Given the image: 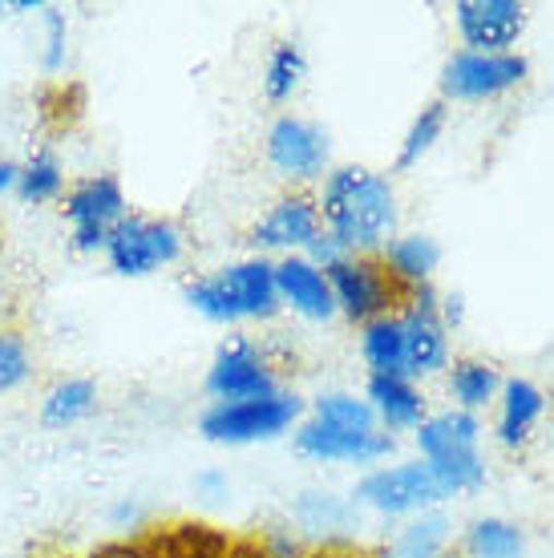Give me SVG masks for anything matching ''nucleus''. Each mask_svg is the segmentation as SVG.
I'll use <instances>...</instances> for the list:
<instances>
[{"label":"nucleus","instance_id":"1","mask_svg":"<svg viewBox=\"0 0 554 558\" xmlns=\"http://www.w3.org/2000/svg\"><path fill=\"white\" fill-rule=\"evenodd\" d=\"M320 223L348 255H381L397 231V191L369 167H333L320 179Z\"/></svg>","mask_w":554,"mask_h":558},{"label":"nucleus","instance_id":"2","mask_svg":"<svg viewBox=\"0 0 554 558\" xmlns=\"http://www.w3.org/2000/svg\"><path fill=\"white\" fill-rule=\"evenodd\" d=\"M182 300L210 324H248L272 320L279 312L276 292V259L248 255L227 267H215L207 276L186 279Z\"/></svg>","mask_w":554,"mask_h":558},{"label":"nucleus","instance_id":"3","mask_svg":"<svg viewBox=\"0 0 554 558\" xmlns=\"http://www.w3.org/2000/svg\"><path fill=\"white\" fill-rule=\"evenodd\" d=\"M417 453L430 465L445 494H470L485 482V458H482V421L478 413L461 409H442L417 425L413 433Z\"/></svg>","mask_w":554,"mask_h":558},{"label":"nucleus","instance_id":"4","mask_svg":"<svg viewBox=\"0 0 554 558\" xmlns=\"http://www.w3.org/2000/svg\"><path fill=\"white\" fill-rule=\"evenodd\" d=\"M304 421V401L296 392L279 389L260 401H236V405H207L198 417V433L215 446H255L276 441Z\"/></svg>","mask_w":554,"mask_h":558},{"label":"nucleus","instance_id":"5","mask_svg":"<svg viewBox=\"0 0 554 558\" xmlns=\"http://www.w3.org/2000/svg\"><path fill=\"white\" fill-rule=\"evenodd\" d=\"M357 506H369L373 514L381 518H417L425 510H437V506L449 498L445 486L437 482L425 461H397V465H376L357 482Z\"/></svg>","mask_w":554,"mask_h":558},{"label":"nucleus","instance_id":"6","mask_svg":"<svg viewBox=\"0 0 554 558\" xmlns=\"http://www.w3.org/2000/svg\"><path fill=\"white\" fill-rule=\"evenodd\" d=\"M65 223H70V247L77 255L106 252L113 227L130 215V198L118 174H85L65 191Z\"/></svg>","mask_w":554,"mask_h":558},{"label":"nucleus","instance_id":"7","mask_svg":"<svg viewBox=\"0 0 554 558\" xmlns=\"http://www.w3.org/2000/svg\"><path fill=\"white\" fill-rule=\"evenodd\" d=\"M106 264L113 276L122 279H146L162 267L182 259V231L170 219H154V215H125L113 227L110 243H106Z\"/></svg>","mask_w":554,"mask_h":558},{"label":"nucleus","instance_id":"8","mask_svg":"<svg viewBox=\"0 0 554 558\" xmlns=\"http://www.w3.org/2000/svg\"><path fill=\"white\" fill-rule=\"evenodd\" d=\"M328 271V283H333L336 295V312L348 316L352 324H369L376 316H393L401 312L405 304V288L388 276L381 255H345L336 259Z\"/></svg>","mask_w":554,"mask_h":558},{"label":"nucleus","instance_id":"9","mask_svg":"<svg viewBox=\"0 0 554 558\" xmlns=\"http://www.w3.org/2000/svg\"><path fill=\"white\" fill-rule=\"evenodd\" d=\"M279 392L276 364L251 336H231L222 340L215 361L207 368V397L210 405H236V401H260Z\"/></svg>","mask_w":554,"mask_h":558},{"label":"nucleus","instance_id":"10","mask_svg":"<svg viewBox=\"0 0 554 558\" xmlns=\"http://www.w3.org/2000/svg\"><path fill=\"white\" fill-rule=\"evenodd\" d=\"M442 292L425 283L413 288L401 304V328H405V377L430 380L449 368L454 352H449V328L442 324Z\"/></svg>","mask_w":554,"mask_h":558},{"label":"nucleus","instance_id":"11","mask_svg":"<svg viewBox=\"0 0 554 558\" xmlns=\"http://www.w3.org/2000/svg\"><path fill=\"white\" fill-rule=\"evenodd\" d=\"M264 154L279 179L296 182V186L320 182L333 170L328 167L333 162V142H328L324 126L308 122L300 113H279L276 122H272V130H267Z\"/></svg>","mask_w":554,"mask_h":558},{"label":"nucleus","instance_id":"12","mask_svg":"<svg viewBox=\"0 0 554 558\" xmlns=\"http://www.w3.org/2000/svg\"><path fill=\"white\" fill-rule=\"evenodd\" d=\"M527 57L522 53H473L458 49L442 65V101H485L510 94L514 85L527 82Z\"/></svg>","mask_w":554,"mask_h":558},{"label":"nucleus","instance_id":"13","mask_svg":"<svg viewBox=\"0 0 554 558\" xmlns=\"http://www.w3.org/2000/svg\"><path fill=\"white\" fill-rule=\"evenodd\" d=\"M324 231L320 223V207H316V195H308V191H288V195H279L272 207L255 219V227L248 231L251 247L255 255H304L308 243Z\"/></svg>","mask_w":554,"mask_h":558},{"label":"nucleus","instance_id":"14","mask_svg":"<svg viewBox=\"0 0 554 558\" xmlns=\"http://www.w3.org/2000/svg\"><path fill=\"white\" fill-rule=\"evenodd\" d=\"M296 449L312 461H340V465H376L397 449V437L385 429H340L328 421L304 417L291 429Z\"/></svg>","mask_w":554,"mask_h":558},{"label":"nucleus","instance_id":"15","mask_svg":"<svg viewBox=\"0 0 554 558\" xmlns=\"http://www.w3.org/2000/svg\"><path fill=\"white\" fill-rule=\"evenodd\" d=\"M454 25L473 53H510L527 28V9L518 0H458Z\"/></svg>","mask_w":554,"mask_h":558},{"label":"nucleus","instance_id":"16","mask_svg":"<svg viewBox=\"0 0 554 558\" xmlns=\"http://www.w3.org/2000/svg\"><path fill=\"white\" fill-rule=\"evenodd\" d=\"M276 292L279 307H291L296 316L312 324H324L336 316V295L328 283V271L316 267L308 255H284L276 259Z\"/></svg>","mask_w":554,"mask_h":558},{"label":"nucleus","instance_id":"17","mask_svg":"<svg viewBox=\"0 0 554 558\" xmlns=\"http://www.w3.org/2000/svg\"><path fill=\"white\" fill-rule=\"evenodd\" d=\"M364 401L385 433H417V425L430 417L425 392L409 377H369Z\"/></svg>","mask_w":554,"mask_h":558},{"label":"nucleus","instance_id":"18","mask_svg":"<svg viewBox=\"0 0 554 558\" xmlns=\"http://www.w3.org/2000/svg\"><path fill=\"white\" fill-rule=\"evenodd\" d=\"M546 413V392L527 377H510L502 380V392H498V441L506 449H518L530 441V433L534 425L542 421Z\"/></svg>","mask_w":554,"mask_h":558},{"label":"nucleus","instance_id":"19","mask_svg":"<svg viewBox=\"0 0 554 558\" xmlns=\"http://www.w3.org/2000/svg\"><path fill=\"white\" fill-rule=\"evenodd\" d=\"M381 264H385V271L401 283L405 292H413V288L433 283V271L442 264V247H437V239L421 235V231H413V235H393L381 247Z\"/></svg>","mask_w":554,"mask_h":558},{"label":"nucleus","instance_id":"20","mask_svg":"<svg viewBox=\"0 0 554 558\" xmlns=\"http://www.w3.org/2000/svg\"><path fill=\"white\" fill-rule=\"evenodd\" d=\"M352 514H357V506L348 502V498H340V494H333V489H304L296 498V506H291L296 531L304 534V538L308 534L320 538L316 546L348 543V538H336V534H345L352 526Z\"/></svg>","mask_w":554,"mask_h":558},{"label":"nucleus","instance_id":"21","mask_svg":"<svg viewBox=\"0 0 554 558\" xmlns=\"http://www.w3.org/2000/svg\"><path fill=\"white\" fill-rule=\"evenodd\" d=\"M150 538L162 550V558H222L231 546V534L210 526V522H194V518L154 526Z\"/></svg>","mask_w":554,"mask_h":558},{"label":"nucleus","instance_id":"22","mask_svg":"<svg viewBox=\"0 0 554 558\" xmlns=\"http://www.w3.org/2000/svg\"><path fill=\"white\" fill-rule=\"evenodd\" d=\"M449 518L442 510H425V514L409 518L401 531L393 534L376 558H442L449 550Z\"/></svg>","mask_w":554,"mask_h":558},{"label":"nucleus","instance_id":"23","mask_svg":"<svg viewBox=\"0 0 554 558\" xmlns=\"http://www.w3.org/2000/svg\"><path fill=\"white\" fill-rule=\"evenodd\" d=\"M445 389H449V401L461 413H478L490 401H498L502 377L490 361H478V356H461V361H449V373H445Z\"/></svg>","mask_w":554,"mask_h":558},{"label":"nucleus","instance_id":"24","mask_svg":"<svg viewBox=\"0 0 554 558\" xmlns=\"http://www.w3.org/2000/svg\"><path fill=\"white\" fill-rule=\"evenodd\" d=\"M361 356L369 377H405V328L397 312L361 324Z\"/></svg>","mask_w":554,"mask_h":558},{"label":"nucleus","instance_id":"25","mask_svg":"<svg viewBox=\"0 0 554 558\" xmlns=\"http://www.w3.org/2000/svg\"><path fill=\"white\" fill-rule=\"evenodd\" d=\"M97 409V385L89 377H65L49 385L41 397V425L45 429H73Z\"/></svg>","mask_w":554,"mask_h":558},{"label":"nucleus","instance_id":"26","mask_svg":"<svg viewBox=\"0 0 554 558\" xmlns=\"http://www.w3.org/2000/svg\"><path fill=\"white\" fill-rule=\"evenodd\" d=\"M16 198H21V203H33V207L65 198V167H61V158H57V154L49 150V146L33 150L25 158V162H21V182H16Z\"/></svg>","mask_w":554,"mask_h":558},{"label":"nucleus","instance_id":"27","mask_svg":"<svg viewBox=\"0 0 554 558\" xmlns=\"http://www.w3.org/2000/svg\"><path fill=\"white\" fill-rule=\"evenodd\" d=\"M527 534L506 518H478L466 531V558H522Z\"/></svg>","mask_w":554,"mask_h":558},{"label":"nucleus","instance_id":"28","mask_svg":"<svg viewBox=\"0 0 554 558\" xmlns=\"http://www.w3.org/2000/svg\"><path fill=\"white\" fill-rule=\"evenodd\" d=\"M308 77V57L300 45L291 41H279L276 49H272V57H267L264 65V98L276 101V106H284V101H291V94L304 85Z\"/></svg>","mask_w":554,"mask_h":558},{"label":"nucleus","instance_id":"29","mask_svg":"<svg viewBox=\"0 0 554 558\" xmlns=\"http://www.w3.org/2000/svg\"><path fill=\"white\" fill-rule=\"evenodd\" d=\"M308 417L340 425V429H381L373 417V409H369V401L357 397V392H345V389L320 392L316 401L308 405Z\"/></svg>","mask_w":554,"mask_h":558},{"label":"nucleus","instance_id":"30","mask_svg":"<svg viewBox=\"0 0 554 558\" xmlns=\"http://www.w3.org/2000/svg\"><path fill=\"white\" fill-rule=\"evenodd\" d=\"M445 101H430V106H421V113H417L413 122H409V130H405L401 138V150H397V167L409 170L417 167L425 154L437 146V138H442L445 130Z\"/></svg>","mask_w":554,"mask_h":558},{"label":"nucleus","instance_id":"31","mask_svg":"<svg viewBox=\"0 0 554 558\" xmlns=\"http://www.w3.org/2000/svg\"><path fill=\"white\" fill-rule=\"evenodd\" d=\"M28 380H33V349L25 332L0 328V397L25 389Z\"/></svg>","mask_w":554,"mask_h":558},{"label":"nucleus","instance_id":"32","mask_svg":"<svg viewBox=\"0 0 554 558\" xmlns=\"http://www.w3.org/2000/svg\"><path fill=\"white\" fill-rule=\"evenodd\" d=\"M41 25H45L41 70L61 73L65 70V57H70V16H65V9H57V4H45Z\"/></svg>","mask_w":554,"mask_h":558},{"label":"nucleus","instance_id":"33","mask_svg":"<svg viewBox=\"0 0 554 558\" xmlns=\"http://www.w3.org/2000/svg\"><path fill=\"white\" fill-rule=\"evenodd\" d=\"M85 558H162V550L154 546L150 531H138L110 538V543H97L94 550H85Z\"/></svg>","mask_w":554,"mask_h":558},{"label":"nucleus","instance_id":"34","mask_svg":"<svg viewBox=\"0 0 554 558\" xmlns=\"http://www.w3.org/2000/svg\"><path fill=\"white\" fill-rule=\"evenodd\" d=\"M255 538H260L267 558H308V550H312L296 526H267V531L255 534Z\"/></svg>","mask_w":554,"mask_h":558},{"label":"nucleus","instance_id":"35","mask_svg":"<svg viewBox=\"0 0 554 558\" xmlns=\"http://www.w3.org/2000/svg\"><path fill=\"white\" fill-rule=\"evenodd\" d=\"M110 522H113V531L138 534L142 522H146V514H142V502H138V498H118V502L110 506Z\"/></svg>","mask_w":554,"mask_h":558},{"label":"nucleus","instance_id":"36","mask_svg":"<svg viewBox=\"0 0 554 558\" xmlns=\"http://www.w3.org/2000/svg\"><path fill=\"white\" fill-rule=\"evenodd\" d=\"M194 494L203 498V502H222L227 494H231V482L222 470H203V474H194Z\"/></svg>","mask_w":554,"mask_h":558},{"label":"nucleus","instance_id":"37","mask_svg":"<svg viewBox=\"0 0 554 558\" xmlns=\"http://www.w3.org/2000/svg\"><path fill=\"white\" fill-rule=\"evenodd\" d=\"M308 259H312V264H316V267H333L336 264V259H345V247H340V243H336V239L333 235H328V231H320V235L316 239H312V243H308Z\"/></svg>","mask_w":554,"mask_h":558},{"label":"nucleus","instance_id":"38","mask_svg":"<svg viewBox=\"0 0 554 558\" xmlns=\"http://www.w3.org/2000/svg\"><path fill=\"white\" fill-rule=\"evenodd\" d=\"M308 558H376V550H364L357 543H324V546H312Z\"/></svg>","mask_w":554,"mask_h":558},{"label":"nucleus","instance_id":"39","mask_svg":"<svg viewBox=\"0 0 554 558\" xmlns=\"http://www.w3.org/2000/svg\"><path fill=\"white\" fill-rule=\"evenodd\" d=\"M437 312H442V324L449 328V332H454V328H461V320H466V295H461V292H445L442 295V307H437Z\"/></svg>","mask_w":554,"mask_h":558},{"label":"nucleus","instance_id":"40","mask_svg":"<svg viewBox=\"0 0 554 558\" xmlns=\"http://www.w3.org/2000/svg\"><path fill=\"white\" fill-rule=\"evenodd\" d=\"M16 182H21V162H13V158H0V198L16 195Z\"/></svg>","mask_w":554,"mask_h":558},{"label":"nucleus","instance_id":"41","mask_svg":"<svg viewBox=\"0 0 554 558\" xmlns=\"http://www.w3.org/2000/svg\"><path fill=\"white\" fill-rule=\"evenodd\" d=\"M222 558H267V555H264V546H260V538H231V546H227Z\"/></svg>","mask_w":554,"mask_h":558},{"label":"nucleus","instance_id":"42","mask_svg":"<svg viewBox=\"0 0 554 558\" xmlns=\"http://www.w3.org/2000/svg\"><path fill=\"white\" fill-rule=\"evenodd\" d=\"M0 558H41V555H28V550H21V555H0Z\"/></svg>","mask_w":554,"mask_h":558},{"label":"nucleus","instance_id":"43","mask_svg":"<svg viewBox=\"0 0 554 558\" xmlns=\"http://www.w3.org/2000/svg\"><path fill=\"white\" fill-rule=\"evenodd\" d=\"M442 558H466V555H461V550H445Z\"/></svg>","mask_w":554,"mask_h":558},{"label":"nucleus","instance_id":"44","mask_svg":"<svg viewBox=\"0 0 554 558\" xmlns=\"http://www.w3.org/2000/svg\"><path fill=\"white\" fill-rule=\"evenodd\" d=\"M0 16H9V4H4V0H0Z\"/></svg>","mask_w":554,"mask_h":558},{"label":"nucleus","instance_id":"45","mask_svg":"<svg viewBox=\"0 0 554 558\" xmlns=\"http://www.w3.org/2000/svg\"><path fill=\"white\" fill-rule=\"evenodd\" d=\"M0 239H4V227H0Z\"/></svg>","mask_w":554,"mask_h":558}]
</instances>
